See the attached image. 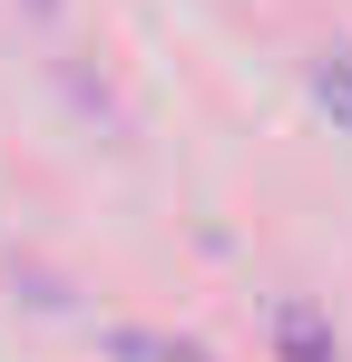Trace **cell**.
Masks as SVG:
<instances>
[{"mask_svg": "<svg viewBox=\"0 0 352 362\" xmlns=\"http://www.w3.org/2000/svg\"><path fill=\"white\" fill-rule=\"evenodd\" d=\"M30 10H40V20H49V10H59V0H30Z\"/></svg>", "mask_w": 352, "mask_h": 362, "instance_id": "obj_1", "label": "cell"}]
</instances>
